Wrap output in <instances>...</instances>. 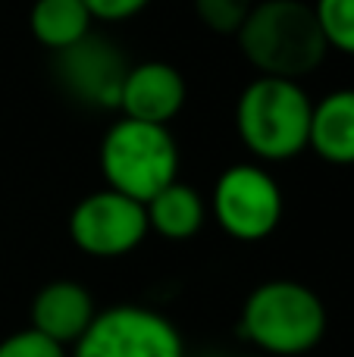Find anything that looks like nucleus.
Returning <instances> with one entry per match:
<instances>
[{"label":"nucleus","instance_id":"f257e3e1","mask_svg":"<svg viewBox=\"0 0 354 357\" xmlns=\"http://www.w3.org/2000/svg\"><path fill=\"white\" fill-rule=\"evenodd\" d=\"M330 314L314 289L295 279H267L245 298L238 335L267 357H301L323 342Z\"/></svg>","mask_w":354,"mask_h":357},{"label":"nucleus","instance_id":"f03ea898","mask_svg":"<svg viewBox=\"0 0 354 357\" xmlns=\"http://www.w3.org/2000/svg\"><path fill=\"white\" fill-rule=\"evenodd\" d=\"M236 41L257 75L295 82L311 75L330 54L314 6L305 0H257Z\"/></svg>","mask_w":354,"mask_h":357},{"label":"nucleus","instance_id":"7ed1b4c3","mask_svg":"<svg viewBox=\"0 0 354 357\" xmlns=\"http://www.w3.org/2000/svg\"><path fill=\"white\" fill-rule=\"evenodd\" d=\"M314 98L295 79L257 75L236 100V132L257 163H288L307 151Z\"/></svg>","mask_w":354,"mask_h":357},{"label":"nucleus","instance_id":"20e7f679","mask_svg":"<svg viewBox=\"0 0 354 357\" xmlns=\"http://www.w3.org/2000/svg\"><path fill=\"white\" fill-rule=\"evenodd\" d=\"M98 160L107 188L148 204L157 191L179 178L182 151L169 126L119 116L100 138Z\"/></svg>","mask_w":354,"mask_h":357},{"label":"nucleus","instance_id":"39448f33","mask_svg":"<svg viewBox=\"0 0 354 357\" xmlns=\"http://www.w3.org/2000/svg\"><path fill=\"white\" fill-rule=\"evenodd\" d=\"M207 210L223 235L242 245H257L279 229L286 195L263 163L245 160L232 163L217 176Z\"/></svg>","mask_w":354,"mask_h":357},{"label":"nucleus","instance_id":"423d86ee","mask_svg":"<svg viewBox=\"0 0 354 357\" xmlns=\"http://www.w3.org/2000/svg\"><path fill=\"white\" fill-rule=\"evenodd\" d=\"M69 357H188L179 326L144 304L98 310Z\"/></svg>","mask_w":354,"mask_h":357},{"label":"nucleus","instance_id":"0eeeda50","mask_svg":"<svg viewBox=\"0 0 354 357\" xmlns=\"http://www.w3.org/2000/svg\"><path fill=\"white\" fill-rule=\"evenodd\" d=\"M66 232L82 254L94 260H119L148 238V210L116 188H98L72 207Z\"/></svg>","mask_w":354,"mask_h":357},{"label":"nucleus","instance_id":"6e6552de","mask_svg":"<svg viewBox=\"0 0 354 357\" xmlns=\"http://www.w3.org/2000/svg\"><path fill=\"white\" fill-rule=\"evenodd\" d=\"M129 66L132 63L125 60L123 47L94 31L72 47L54 54L60 85L88 110H119V94Z\"/></svg>","mask_w":354,"mask_h":357},{"label":"nucleus","instance_id":"1a4fd4ad","mask_svg":"<svg viewBox=\"0 0 354 357\" xmlns=\"http://www.w3.org/2000/svg\"><path fill=\"white\" fill-rule=\"evenodd\" d=\"M188 100V85L179 66L167 60L132 63L119 94V113L138 123L169 126Z\"/></svg>","mask_w":354,"mask_h":357},{"label":"nucleus","instance_id":"9d476101","mask_svg":"<svg viewBox=\"0 0 354 357\" xmlns=\"http://www.w3.org/2000/svg\"><path fill=\"white\" fill-rule=\"evenodd\" d=\"M98 317L91 291L72 279H54L31 298V329L72 348Z\"/></svg>","mask_w":354,"mask_h":357},{"label":"nucleus","instance_id":"9b49d317","mask_svg":"<svg viewBox=\"0 0 354 357\" xmlns=\"http://www.w3.org/2000/svg\"><path fill=\"white\" fill-rule=\"evenodd\" d=\"M307 151L330 167H354V88H336L314 100Z\"/></svg>","mask_w":354,"mask_h":357},{"label":"nucleus","instance_id":"f8f14e48","mask_svg":"<svg viewBox=\"0 0 354 357\" xmlns=\"http://www.w3.org/2000/svg\"><path fill=\"white\" fill-rule=\"evenodd\" d=\"M148 226L154 235L167 241H188L204 229V220H207V201L194 185L182 182H169L163 191H157L148 204Z\"/></svg>","mask_w":354,"mask_h":357},{"label":"nucleus","instance_id":"ddd939ff","mask_svg":"<svg viewBox=\"0 0 354 357\" xmlns=\"http://www.w3.org/2000/svg\"><path fill=\"white\" fill-rule=\"evenodd\" d=\"M29 31L44 50L60 54L91 35L94 16L85 0H35L29 10Z\"/></svg>","mask_w":354,"mask_h":357},{"label":"nucleus","instance_id":"4468645a","mask_svg":"<svg viewBox=\"0 0 354 357\" xmlns=\"http://www.w3.org/2000/svg\"><path fill=\"white\" fill-rule=\"evenodd\" d=\"M311 6L326 47L354 56V0H314Z\"/></svg>","mask_w":354,"mask_h":357},{"label":"nucleus","instance_id":"2eb2a0df","mask_svg":"<svg viewBox=\"0 0 354 357\" xmlns=\"http://www.w3.org/2000/svg\"><path fill=\"white\" fill-rule=\"evenodd\" d=\"M254 3L257 0H192V10L207 31L236 38L238 29L245 25V19L254 10Z\"/></svg>","mask_w":354,"mask_h":357},{"label":"nucleus","instance_id":"dca6fc26","mask_svg":"<svg viewBox=\"0 0 354 357\" xmlns=\"http://www.w3.org/2000/svg\"><path fill=\"white\" fill-rule=\"evenodd\" d=\"M0 357H69V348L29 326L0 339Z\"/></svg>","mask_w":354,"mask_h":357},{"label":"nucleus","instance_id":"f3484780","mask_svg":"<svg viewBox=\"0 0 354 357\" xmlns=\"http://www.w3.org/2000/svg\"><path fill=\"white\" fill-rule=\"evenodd\" d=\"M154 0H85V6L91 10L94 22H107V25H116V22H129L135 19L138 13H144Z\"/></svg>","mask_w":354,"mask_h":357},{"label":"nucleus","instance_id":"a211bd4d","mask_svg":"<svg viewBox=\"0 0 354 357\" xmlns=\"http://www.w3.org/2000/svg\"><path fill=\"white\" fill-rule=\"evenodd\" d=\"M238 357H267V354H238Z\"/></svg>","mask_w":354,"mask_h":357}]
</instances>
